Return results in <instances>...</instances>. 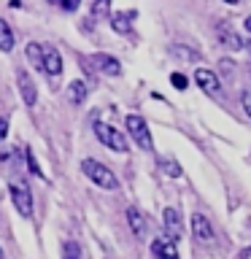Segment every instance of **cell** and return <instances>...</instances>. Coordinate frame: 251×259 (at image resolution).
<instances>
[{
  "instance_id": "1",
  "label": "cell",
  "mask_w": 251,
  "mask_h": 259,
  "mask_svg": "<svg viewBox=\"0 0 251 259\" xmlns=\"http://www.w3.org/2000/svg\"><path fill=\"white\" fill-rule=\"evenodd\" d=\"M81 170H84V176L89 178V181L97 184V186H103V189H119L116 176H113L111 170L103 165V162H97V159H84V162H81Z\"/></svg>"
},
{
  "instance_id": "2",
  "label": "cell",
  "mask_w": 251,
  "mask_h": 259,
  "mask_svg": "<svg viewBox=\"0 0 251 259\" xmlns=\"http://www.w3.org/2000/svg\"><path fill=\"white\" fill-rule=\"evenodd\" d=\"M124 124H127V133H130V138L135 141L138 149H143V151H151V149H154L149 124L143 121V116H138V113H130V116L124 119Z\"/></svg>"
},
{
  "instance_id": "3",
  "label": "cell",
  "mask_w": 251,
  "mask_h": 259,
  "mask_svg": "<svg viewBox=\"0 0 251 259\" xmlns=\"http://www.w3.org/2000/svg\"><path fill=\"white\" fill-rule=\"evenodd\" d=\"M95 135H97V141H100L103 146H108L111 151L124 154V151L130 149V146H127V138L121 135L116 127L105 124V121H95Z\"/></svg>"
},
{
  "instance_id": "4",
  "label": "cell",
  "mask_w": 251,
  "mask_h": 259,
  "mask_svg": "<svg viewBox=\"0 0 251 259\" xmlns=\"http://www.w3.org/2000/svg\"><path fill=\"white\" fill-rule=\"evenodd\" d=\"M11 200H14V208L22 216H32V192L24 184H19V181L11 184Z\"/></svg>"
},
{
  "instance_id": "5",
  "label": "cell",
  "mask_w": 251,
  "mask_h": 259,
  "mask_svg": "<svg viewBox=\"0 0 251 259\" xmlns=\"http://www.w3.org/2000/svg\"><path fill=\"white\" fill-rule=\"evenodd\" d=\"M162 224H165V235L170 243L181 240V232H184V224H181V213L176 208H165L162 210Z\"/></svg>"
},
{
  "instance_id": "6",
  "label": "cell",
  "mask_w": 251,
  "mask_h": 259,
  "mask_svg": "<svg viewBox=\"0 0 251 259\" xmlns=\"http://www.w3.org/2000/svg\"><path fill=\"white\" fill-rule=\"evenodd\" d=\"M89 62H92V68L97 73H103V76H121V62L111 54H92Z\"/></svg>"
},
{
  "instance_id": "7",
  "label": "cell",
  "mask_w": 251,
  "mask_h": 259,
  "mask_svg": "<svg viewBox=\"0 0 251 259\" xmlns=\"http://www.w3.org/2000/svg\"><path fill=\"white\" fill-rule=\"evenodd\" d=\"M16 87H19V95L27 105H35L38 103V89H35V81L27 76V70H19L16 73Z\"/></svg>"
},
{
  "instance_id": "8",
  "label": "cell",
  "mask_w": 251,
  "mask_h": 259,
  "mask_svg": "<svg viewBox=\"0 0 251 259\" xmlns=\"http://www.w3.org/2000/svg\"><path fill=\"white\" fill-rule=\"evenodd\" d=\"M192 235L200 243H211V240H214V227H211L208 216H202V213H194L192 216Z\"/></svg>"
},
{
  "instance_id": "9",
  "label": "cell",
  "mask_w": 251,
  "mask_h": 259,
  "mask_svg": "<svg viewBox=\"0 0 251 259\" xmlns=\"http://www.w3.org/2000/svg\"><path fill=\"white\" fill-rule=\"evenodd\" d=\"M44 73L52 78L62 73V57L54 46H44Z\"/></svg>"
},
{
  "instance_id": "10",
  "label": "cell",
  "mask_w": 251,
  "mask_h": 259,
  "mask_svg": "<svg viewBox=\"0 0 251 259\" xmlns=\"http://www.w3.org/2000/svg\"><path fill=\"white\" fill-rule=\"evenodd\" d=\"M194 81H197V87L202 89V92H208V95H216L219 92V78H216L214 70L197 68V70H194Z\"/></svg>"
},
{
  "instance_id": "11",
  "label": "cell",
  "mask_w": 251,
  "mask_h": 259,
  "mask_svg": "<svg viewBox=\"0 0 251 259\" xmlns=\"http://www.w3.org/2000/svg\"><path fill=\"white\" fill-rule=\"evenodd\" d=\"M135 16H138L135 11H116V14H111V30L127 35V32L133 30V19H135Z\"/></svg>"
},
{
  "instance_id": "12",
  "label": "cell",
  "mask_w": 251,
  "mask_h": 259,
  "mask_svg": "<svg viewBox=\"0 0 251 259\" xmlns=\"http://www.w3.org/2000/svg\"><path fill=\"white\" fill-rule=\"evenodd\" d=\"M151 251H154V256H157V259H181V256H178L176 243H170L168 238L154 240V243H151Z\"/></svg>"
},
{
  "instance_id": "13",
  "label": "cell",
  "mask_w": 251,
  "mask_h": 259,
  "mask_svg": "<svg viewBox=\"0 0 251 259\" xmlns=\"http://www.w3.org/2000/svg\"><path fill=\"white\" fill-rule=\"evenodd\" d=\"M127 224H130V230H133L135 238H143L146 235V219L138 208H127Z\"/></svg>"
},
{
  "instance_id": "14",
  "label": "cell",
  "mask_w": 251,
  "mask_h": 259,
  "mask_svg": "<svg viewBox=\"0 0 251 259\" xmlns=\"http://www.w3.org/2000/svg\"><path fill=\"white\" fill-rule=\"evenodd\" d=\"M87 92H89V87L81 78L70 81V84H68V100H70V105H81L87 100Z\"/></svg>"
},
{
  "instance_id": "15",
  "label": "cell",
  "mask_w": 251,
  "mask_h": 259,
  "mask_svg": "<svg viewBox=\"0 0 251 259\" xmlns=\"http://www.w3.org/2000/svg\"><path fill=\"white\" fill-rule=\"evenodd\" d=\"M219 38H222V44H224L227 49H232V52H238V49L246 46V40H243L235 30L227 27V24H224V27H219Z\"/></svg>"
},
{
  "instance_id": "16",
  "label": "cell",
  "mask_w": 251,
  "mask_h": 259,
  "mask_svg": "<svg viewBox=\"0 0 251 259\" xmlns=\"http://www.w3.org/2000/svg\"><path fill=\"white\" fill-rule=\"evenodd\" d=\"M14 49V30L8 27L6 19H0V52H11Z\"/></svg>"
},
{
  "instance_id": "17",
  "label": "cell",
  "mask_w": 251,
  "mask_h": 259,
  "mask_svg": "<svg viewBox=\"0 0 251 259\" xmlns=\"http://www.w3.org/2000/svg\"><path fill=\"white\" fill-rule=\"evenodd\" d=\"M27 60L32 62L35 70H44V46L40 44H27Z\"/></svg>"
},
{
  "instance_id": "18",
  "label": "cell",
  "mask_w": 251,
  "mask_h": 259,
  "mask_svg": "<svg viewBox=\"0 0 251 259\" xmlns=\"http://www.w3.org/2000/svg\"><path fill=\"white\" fill-rule=\"evenodd\" d=\"M62 259H84V256H81V246L76 240H68L62 246Z\"/></svg>"
},
{
  "instance_id": "19",
  "label": "cell",
  "mask_w": 251,
  "mask_h": 259,
  "mask_svg": "<svg viewBox=\"0 0 251 259\" xmlns=\"http://www.w3.org/2000/svg\"><path fill=\"white\" fill-rule=\"evenodd\" d=\"M159 167H162V173L170 176V178H178V176H181V165H178L176 159H162Z\"/></svg>"
},
{
  "instance_id": "20",
  "label": "cell",
  "mask_w": 251,
  "mask_h": 259,
  "mask_svg": "<svg viewBox=\"0 0 251 259\" xmlns=\"http://www.w3.org/2000/svg\"><path fill=\"white\" fill-rule=\"evenodd\" d=\"M108 11H111V0H95V3H92V16H95V19L108 16Z\"/></svg>"
},
{
  "instance_id": "21",
  "label": "cell",
  "mask_w": 251,
  "mask_h": 259,
  "mask_svg": "<svg viewBox=\"0 0 251 259\" xmlns=\"http://www.w3.org/2000/svg\"><path fill=\"white\" fill-rule=\"evenodd\" d=\"M24 159H27V165H30L32 173H35L38 178H44V173H40V167H38V162H35V157H32V151H30V149L24 151Z\"/></svg>"
},
{
  "instance_id": "22",
  "label": "cell",
  "mask_w": 251,
  "mask_h": 259,
  "mask_svg": "<svg viewBox=\"0 0 251 259\" xmlns=\"http://www.w3.org/2000/svg\"><path fill=\"white\" fill-rule=\"evenodd\" d=\"M170 84L176 89H186V76L184 73H173V76H170Z\"/></svg>"
},
{
  "instance_id": "23",
  "label": "cell",
  "mask_w": 251,
  "mask_h": 259,
  "mask_svg": "<svg viewBox=\"0 0 251 259\" xmlns=\"http://www.w3.org/2000/svg\"><path fill=\"white\" fill-rule=\"evenodd\" d=\"M240 103H243V111H246L248 119H251V89H246V92L240 95Z\"/></svg>"
},
{
  "instance_id": "24",
  "label": "cell",
  "mask_w": 251,
  "mask_h": 259,
  "mask_svg": "<svg viewBox=\"0 0 251 259\" xmlns=\"http://www.w3.org/2000/svg\"><path fill=\"white\" fill-rule=\"evenodd\" d=\"M60 6L65 8L68 14H73V11H78V6H81V0H60Z\"/></svg>"
},
{
  "instance_id": "25",
  "label": "cell",
  "mask_w": 251,
  "mask_h": 259,
  "mask_svg": "<svg viewBox=\"0 0 251 259\" xmlns=\"http://www.w3.org/2000/svg\"><path fill=\"white\" fill-rule=\"evenodd\" d=\"M6 135H8V121H6V119H0V141H3Z\"/></svg>"
},
{
  "instance_id": "26",
  "label": "cell",
  "mask_w": 251,
  "mask_h": 259,
  "mask_svg": "<svg viewBox=\"0 0 251 259\" xmlns=\"http://www.w3.org/2000/svg\"><path fill=\"white\" fill-rule=\"evenodd\" d=\"M240 259H251V246H248V248H243V251H240Z\"/></svg>"
},
{
  "instance_id": "27",
  "label": "cell",
  "mask_w": 251,
  "mask_h": 259,
  "mask_svg": "<svg viewBox=\"0 0 251 259\" xmlns=\"http://www.w3.org/2000/svg\"><path fill=\"white\" fill-rule=\"evenodd\" d=\"M243 27H246V30L251 32V16H248V19H246V22H243Z\"/></svg>"
},
{
  "instance_id": "28",
  "label": "cell",
  "mask_w": 251,
  "mask_h": 259,
  "mask_svg": "<svg viewBox=\"0 0 251 259\" xmlns=\"http://www.w3.org/2000/svg\"><path fill=\"white\" fill-rule=\"evenodd\" d=\"M224 3H230V6H235V3H240V0H224Z\"/></svg>"
},
{
  "instance_id": "29",
  "label": "cell",
  "mask_w": 251,
  "mask_h": 259,
  "mask_svg": "<svg viewBox=\"0 0 251 259\" xmlns=\"http://www.w3.org/2000/svg\"><path fill=\"white\" fill-rule=\"evenodd\" d=\"M0 259H6V254H3V248H0Z\"/></svg>"
},
{
  "instance_id": "30",
  "label": "cell",
  "mask_w": 251,
  "mask_h": 259,
  "mask_svg": "<svg viewBox=\"0 0 251 259\" xmlns=\"http://www.w3.org/2000/svg\"><path fill=\"white\" fill-rule=\"evenodd\" d=\"M49 3H60V0H49Z\"/></svg>"
}]
</instances>
